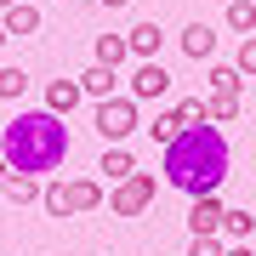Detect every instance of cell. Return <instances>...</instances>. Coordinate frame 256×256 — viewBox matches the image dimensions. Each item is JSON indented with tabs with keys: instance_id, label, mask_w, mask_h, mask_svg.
Listing matches in <instances>:
<instances>
[{
	"instance_id": "cell-13",
	"label": "cell",
	"mask_w": 256,
	"mask_h": 256,
	"mask_svg": "<svg viewBox=\"0 0 256 256\" xmlns=\"http://www.w3.org/2000/svg\"><path fill=\"white\" fill-rule=\"evenodd\" d=\"M97 171H108V182H126L137 165H131V154H126L120 142H108V148H102V160H97Z\"/></svg>"
},
{
	"instance_id": "cell-5",
	"label": "cell",
	"mask_w": 256,
	"mask_h": 256,
	"mask_svg": "<svg viewBox=\"0 0 256 256\" xmlns=\"http://www.w3.org/2000/svg\"><path fill=\"white\" fill-rule=\"evenodd\" d=\"M165 86H171V74L160 68V57H137V74H131V97H137V102H154V97H165Z\"/></svg>"
},
{
	"instance_id": "cell-8",
	"label": "cell",
	"mask_w": 256,
	"mask_h": 256,
	"mask_svg": "<svg viewBox=\"0 0 256 256\" xmlns=\"http://www.w3.org/2000/svg\"><path fill=\"white\" fill-rule=\"evenodd\" d=\"M80 97H86L80 80H52V86H46V108L63 114V120H68V108H80Z\"/></svg>"
},
{
	"instance_id": "cell-10",
	"label": "cell",
	"mask_w": 256,
	"mask_h": 256,
	"mask_svg": "<svg viewBox=\"0 0 256 256\" xmlns=\"http://www.w3.org/2000/svg\"><path fill=\"white\" fill-rule=\"evenodd\" d=\"M126 40H131V57H160V46H165V34H160V23H154V18L137 23Z\"/></svg>"
},
{
	"instance_id": "cell-19",
	"label": "cell",
	"mask_w": 256,
	"mask_h": 256,
	"mask_svg": "<svg viewBox=\"0 0 256 256\" xmlns=\"http://www.w3.org/2000/svg\"><path fill=\"white\" fill-rule=\"evenodd\" d=\"M205 108H210V120H222V126H228V120H239V92H210Z\"/></svg>"
},
{
	"instance_id": "cell-2",
	"label": "cell",
	"mask_w": 256,
	"mask_h": 256,
	"mask_svg": "<svg viewBox=\"0 0 256 256\" xmlns=\"http://www.w3.org/2000/svg\"><path fill=\"white\" fill-rule=\"evenodd\" d=\"M0 154H6L12 171H34V176L57 171V165L68 160V126H63V114H52V108L18 114L6 131H0Z\"/></svg>"
},
{
	"instance_id": "cell-6",
	"label": "cell",
	"mask_w": 256,
	"mask_h": 256,
	"mask_svg": "<svg viewBox=\"0 0 256 256\" xmlns=\"http://www.w3.org/2000/svg\"><path fill=\"white\" fill-rule=\"evenodd\" d=\"M222 216H228V205H222L216 194H194V205H188V234H222Z\"/></svg>"
},
{
	"instance_id": "cell-15",
	"label": "cell",
	"mask_w": 256,
	"mask_h": 256,
	"mask_svg": "<svg viewBox=\"0 0 256 256\" xmlns=\"http://www.w3.org/2000/svg\"><path fill=\"white\" fill-rule=\"evenodd\" d=\"M68 194H74V216H86V210H97V205H102V182H92V176L68 182Z\"/></svg>"
},
{
	"instance_id": "cell-4",
	"label": "cell",
	"mask_w": 256,
	"mask_h": 256,
	"mask_svg": "<svg viewBox=\"0 0 256 256\" xmlns=\"http://www.w3.org/2000/svg\"><path fill=\"white\" fill-rule=\"evenodd\" d=\"M108 205H114V216H142V210L154 205V171H131L126 182L114 188Z\"/></svg>"
},
{
	"instance_id": "cell-17",
	"label": "cell",
	"mask_w": 256,
	"mask_h": 256,
	"mask_svg": "<svg viewBox=\"0 0 256 256\" xmlns=\"http://www.w3.org/2000/svg\"><path fill=\"white\" fill-rule=\"evenodd\" d=\"M250 234H256L250 210H228V216H222V239H228V245H239V239H250Z\"/></svg>"
},
{
	"instance_id": "cell-1",
	"label": "cell",
	"mask_w": 256,
	"mask_h": 256,
	"mask_svg": "<svg viewBox=\"0 0 256 256\" xmlns=\"http://www.w3.org/2000/svg\"><path fill=\"white\" fill-rule=\"evenodd\" d=\"M222 176H228V137L216 126H182L171 142H165V182L182 188L188 200L194 194H216Z\"/></svg>"
},
{
	"instance_id": "cell-14",
	"label": "cell",
	"mask_w": 256,
	"mask_h": 256,
	"mask_svg": "<svg viewBox=\"0 0 256 256\" xmlns=\"http://www.w3.org/2000/svg\"><path fill=\"white\" fill-rule=\"evenodd\" d=\"M126 57H131V40H126V34H97V63L120 68Z\"/></svg>"
},
{
	"instance_id": "cell-18",
	"label": "cell",
	"mask_w": 256,
	"mask_h": 256,
	"mask_svg": "<svg viewBox=\"0 0 256 256\" xmlns=\"http://www.w3.org/2000/svg\"><path fill=\"white\" fill-rule=\"evenodd\" d=\"M228 28L234 34H256V0H228Z\"/></svg>"
},
{
	"instance_id": "cell-32",
	"label": "cell",
	"mask_w": 256,
	"mask_h": 256,
	"mask_svg": "<svg viewBox=\"0 0 256 256\" xmlns=\"http://www.w3.org/2000/svg\"><path fill=\"white\" fill-rule=\"evenodd\" d=\"M222 6H228V0H222Z\"/></svg>"
},
{
	"instance_id": "cell-23",
	"label": "cell",
	"mask_w": 256,
	"mask_h": 256,
	"mask_svg": "<svg viewBox=\"0 0 256 256\" xmlns=\"http://www.w3.org/2000/svg\"><path fill=\"white\" fill-rule=\"evenodd\" d=\"M23 92H28V74L23 68H0V97L12 102V97H23Z\"/></svg>"
},
{
	"instance_id": "cell-22",
	"label": "cell",
	"mask_w": 256,
	"mask_h": 256,
	"mask_svg": "<svg viewBox=\"0 0 256 256\" xmlns=\"http://www.w3.org/2000/svg\"><path fill=\"white\" fill-rule=\"evenodd\" d=\"M188 256H228V239H222V234H194L188 239Z\"/></svg>"
},
{
	"instance_id": "cell-31",
	"label": "cell",
	"mask_w": 256,
	"mask_h": 256,
	"mask_svg": "<svg viewBox=\"0 0 256 256\" xmlns=\"http://www.w3.org/2000/svg\"><path fill=\"white\" fill-rule=\"evenodd\" d=\"M57 6H68V0H57Z\"/></svg>"
},
{
	"instance_id": "cell-29",
	"label": "cell",
	"mask_w": 256,
	"mask_h": 256,
	"mask_svg": "<svg viewBox=\"0 0 256 256\" xmlns=\"http://www.w3.org/2000/svg\"><path fill=\"white\" fill-rule=\"evenodd\" d=\"M6 40H12V34H6V23H0V46H6Z\"/></svg>"
},
{
	"instance_id": "cell-28",
	"label": "cell",
	"mask_w": 256,
	"mask_h": 256,
	"mask_svg": "<svg viewBox=\"0 0 256 256\" xmlns=\"http://www.w3.org/2000/svg\"><path fill=\"white\" fill-rule=\"evenodd\" d=\"M120 6H131V0H102V12H120Z\"/></svg>"
},
{
	"instance_id": "cell-25",
	"label": "cell",
	"mask_w": 256,
	"mask_h": 256,
	"mask_svg": "<svg viewBox=\"0 0 256 256\" xmlns=\"http://www.w3.org/2000/svg\"><path fill=\"white\" fill-rule=\"evenodd\" d=\"M234 63H239V74H245V80L256 74V34H239V57H234Z\"/></svg>"
},
{
	"instance_id": "cell-12",
	"label": "cell",
	"mask_w": 256,
	"mask_h": 256,
	"mask_svg": "<svg viewBox=\"0 0 256 256\" xmlns=\"http://www.w3.org/2000/svg\"><path fill=\"white\" fill-rule=\"evenodd\" d=\"M40 188H46V182H40L34 171H12V188H6V200H12V205H40Z\"/></svg>"
},
{
	"instance_id": "cell-26",
	"label": "cell",
	"mask_w": 256,
	"mask_h": 256,
	"mask_svg": "<svg viewBox=\"0 0 256 256\" xmlns=\"http://www.w3.org/2000/svg\"><path fill=\"white\" fill-rule=\"evenodd\" d=\"M12 188V165H6V154H0V194Z\"/></svg>"
},
{
	"instance_id": "cell-16",
	"label": "cell",
	"mask_w": 256,
	"mask_h": 256,
	"mask_svg": "<svg viewBox=\"0 0 256 256\" xmlns=\"http://www.w3.org/2000/svg\"><path fill=\"white\" fill-rule=\"evenodd\" d=\"M40 205H46L52 216H74V194H68V182H46V188H40Z\"/></svg>"
},
{
	"instance_id": "cell-24",
	"label": "cell",
	"mask_w": 256,
	"mask_h": 256,
	"mask_svg": "<svg viewBox=\"0 0 256 256\" xmlns=\"http://www.w3.org/2000/svg\"><path fill=\"white\" fill-rule=\"evenodd\" d=\"M176 114H182V126H205V120H210L205 97H188V102H176Z\"/></svg>"
},
{
	"instance_id": "cell-7",
	"label": "cell",
	"mask_w": 256,
	"mask_h": 256,
	"mask_svg": "<svg viewBox=\"0 0 256 256\" xmlns=\"http://www.w3.org/2000/svg\"><path fill=\"white\" fill-rule=\"evenodd\" d=\"M114 86H120V74H114L108 63H92V68L80 74V92L92 97V102H102V97H114Z\"/></svg>"
},
{
	"instance_id": "cell-21",
	"label": "cell",
	"mask_w": 256,
	"mask_h": 256,
	"mask_svg": "<svg viewBox=\"0 0 256 256\" xmlns=\"http://www.w3.org/2000/svg\"><path fill=\"white\" fill-rule=\"evenodd\" d=\"M176 131H182V114H176V108H171V114H154V126H148V137H154V142L165 148V142H171V137H176Z\"/></svg>"
},
{
	"instance_id": "cell-30",
	"label": "cell",
	"mask_w": 256,
	"mask_h": 256,
	"mask_svg": "<svg viewBox=\"0 0 256 256\" xmlns=\"http://www.w3.org/2000/svg\"><path fill=\"white\" fill-rule=\"evenodd\" d=\"M6 6H18V0H0V12H6Z\"/></svg>"
},
{
	"instance_id": "cell-9",
	"label": "cell",
	"mask_w": 256,
	"mask_h": 256,
	"mask_svg": "<svg viewBox=\"0 0 256 256\" xmlns=\"http://www.w3.org/2000/svg\"><path fill=\"white\" fill-rule=\"evenodd\" d=\"M182 52L194 57V63H200V57L210 63V57H216V34H210L205 23H188V28H182Z\"/></svg>"
},
{
	"instance_id": "cell-11",
	"label": "cell",
	"mask_w": 256,
	"mask_h": 256,
	"mask_svg": "<svg viewBox=\"0 0 256 256\" xmlns=\"http://www.w3.org/2000/svg\"><path fill=\"white\" fill-rule=\"evenodd\" d=\"M0 23H6V34H34V28H40V12L28 6V0H18V6L0 12Z\"/></svg>"
},
{
	"instance_id": "cell-27",
	"label": "cell",
	"mask_w": 256,
	"mask_h": 256,
	"mask_svg": "<svg viewBox=\"0 0 256 256\" xmlns=\"http://www.w3.org/2000/svg\"><path fill=\"white\" fill-rule=\"evenodd\" d=\"M228 256H256V250H250V239H239V245H228Z\"/></svg>"
},
{
	"instance_id": "cell-3",
	"label": "cell",
	"mask_w": 256,
	"mask_h": 256,
	"mask_svg": "<svg viewBox=\"0 0 256 256\" xmlns=\"http://www.w3.org/2000/svg\"><path fill=\"white\" fill-rule=\"evenodd\" d=\"M131 131H137V97H102L97 102V137L102 142H126Z\"/></svg>"
},
{
	"instance_id": "cell-20",
	"label": "cell",
	"mask_w": 256,
	"mask_h": 256,
	"mask_svg": "<svg viewBox=\"0 0 256 256\" xmlns=\"http://www.w3.org/2000/svg\"><path fill=\"white\" fill-rule=\"evenodd\" d=\"M210 92H245V74H239V63H216V68H210Z\"/></svg>"
}]
</instances>
